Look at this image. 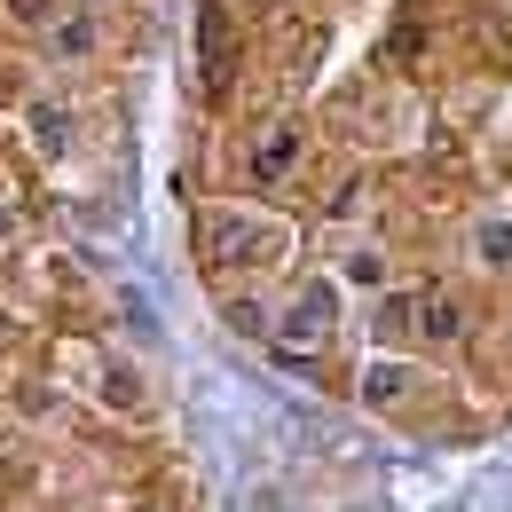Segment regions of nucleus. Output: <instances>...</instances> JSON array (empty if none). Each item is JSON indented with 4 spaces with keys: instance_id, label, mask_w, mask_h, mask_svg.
I'll use <instances>...</instances> for the list:
<instances>
[{
    "instance_id": "1",
    "label": "nucleus",
    "mask_w": 512,
    "mask_h": 512,
    "mask_svg": "<svg viewBox=\"0 0 512 512\" xmlns=\"http://www.w3.org/2000/svg\"><path fill=\"white\" fill-rule=\"evenodd\" d=\"M331 316H339V300H331L323 284H308V292L292 300V316L276 323V331H284V363H300V347H316L323 331H331Z\"/></svg>"
},
{
    "instance_id": "2",
    "label": "nucleus",
    "mask_w": 512,
    "mask_h": 512,
    "mask_svg": "<svg viewBox=\"0 0 512 512\" xmlns=\"http://www.w3.org/2000/svg\"><path fill=\"white\" fill-rule=\"evenodd\" d=\"M221 260H268L284 253V237H260V221H213V237H205Z\"/></svg>"
},
{
    "instance_id": "3",
    "label": "nucleus",
    "mask_w": 512,
    "mask_h": 512,
    "mask_svg": "<svg viewBox=\"0 0 512 512\" xmlns=\"http://www.w3.org/2000/svg\"><path fill=\"white\" fill-rule=\"evenodd\" d=\"M292 166H300V127L260 134V150H253V174H260V182H284Z\"/></svg>"
},
{
    "instance_id": "4",
    "label": "nucleus",
    "mask_w": 512,
    "mask_h": 512,
    "mask_svg": "<svg viewBox=\"0 0 512 512\" xmlns=\"http://www.w3.org/2000/svg\"><path fill=\"white\" fill-rule=\"evenodd\" d=\"M418 331H426V339H457V331H465V308H457L449 292H426V300H418Z\"/></svg>"
},
{
    "instance_id": "5",
    "label": "nucleus",
    "mask_w": 512,
    "mask_h": 512,
    "mask_svg": "<svg viewBox=\"0 0 512 512\" xmlns=\"http://www.w3.org/2000/svg\"><path fill=\"white\" fill-rule=\"evenodd\" d=\"M205 79H213V87L229 79V16H221V8H205Z\"/></svg>"
},
{
    "instance_id": "6",
    "label": "nucleus",
    "mask_w": 512,
    "mask_h": 512,
    "mask_svg": "<svg viewBox=\"0 0 512 512\" xmlns=\"http://www.w3.org/2000/svg\"><path fill=\"white\" fill-rule=\"evenodd\" d=\"M410 394V371L402 363H379V371H363V402H402Z\"/></svg>"
},
{
    "instance_id": "7",
    "label": "nucleus",
    "mask_w": 512,
    "mask_h": 512,
    "mask_svg": "<svg viewBox=\"0 0 512 512\" xmlns=\"http://www.w3.org/2000/svg\"><path fill=\"white\" fill-rule=\"evenodd\" d=\"M87 48H95V24H87V16H71L64 32H56V56H87Z\"/></svg>"
},
{
    "instance_id": "8",
    "label": "nucleus",
    "mask_w": 512,
    "mask_h": 512,
    "mask_svg": "<svg viewBox=\"0 0 512 512\" xmlns=\"http://www.w3.org/2000/svg\"><path fill=\"white\" fill-rule=\"evenodd\" d=\"M481 260H512V229H505V221L481 229Z\"/></svg>"
},
{
    "instance_id": "9",
    "label": "nucleus",
    "mask_w": 512,
    "mask_h": 512,
    "mask_svg": "<svg viewBox=\"0 0 512 512\" xmlns=\"http://www.w3.org/2000/svg\"><path fill=\"white\" fill-rule=\"evenodd\" d=\"M103 394H111L119 410H134V402H142V386H134V371H111V379H103Z\"/></svg>"
},
{
    "instance_id": "10",
    "label": "nucleus",
    "mask_w": 512,
    "mask_h": 512,
    "mask_svg": "<svg viewBox=\"0 0 512 512\" xmlns=\"http://www.w3.org/2000/svg\"><path fill=\"white\" fill-rule=\"evenodd\" d=\"M32 134H40L48 150H64V111H32Z\"/></svg>"
},
{
    "instance_id": "11",
    "label": "nucleus",
    "mask_w": 512,
    "mask_h": 512,
    "mask_svg": "<svg viewBox=\"0 0 512 512\" xmlns=\"http://www.w3.org/2000/svg\"><path fill=\"white\" fill-rule=\"evenodd\" d=\"M347 276H355V284H379L386 260H379V253H355V260H347Z\"/></svg>"
},
{
    "instance_id": "12",
    "label": "nucleus",
    "mask_w": 512,
    "mask_h": 512,
    "mask_svg": "<svg viewBox=\"0 0 512 512\" xmlns=\"http://www.w3.org/2000/svg\"><path fill=\"white\" fill-rule=\"evenodd\" d=\"M8 8H16V16H32V24L48 16V0H8Z\"/></svg>"
}]
</instances>
